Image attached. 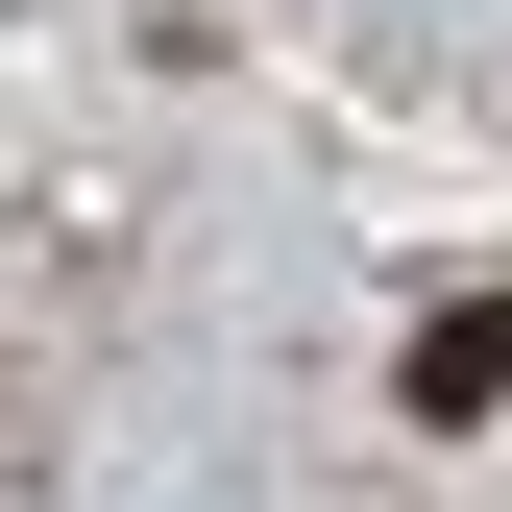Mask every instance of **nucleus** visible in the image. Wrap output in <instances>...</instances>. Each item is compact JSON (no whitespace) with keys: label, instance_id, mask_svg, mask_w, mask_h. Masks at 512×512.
Wrapping results in <instances>:
<instances>
[{"label":"nucleus","instance_id":"f257e3e1","mask_svg":"<svg viewBox=\"0 0 512 512\" xmlns=\"http://www.w3.org/2000/svg\"><path fill=\"white\" fill-rule=\"evenodd\" d=\"M464 415H512V293L415 317V439H464Z\"/></svg>","mask_w":512,"mask_h":512}]
</instances>
